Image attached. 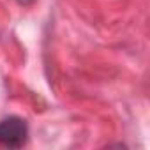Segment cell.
I'll list each match as a JSON object with an SVG mask.
<instances>
[{
	"label": "cell",
	"mask_w": 150,
	"mask_h": 150,
	"mask_svg": "<svg viewBox=\"0 0 150 150\" xmlns=\"http://www.w3.org/2000/svg\"><path fill=\"white\" fill-rule=\"evenodd\" d=\"M28 139V125L20 117H7L0 120V145L9 148H21Z\"/></svg>",
	"instance_id": "obj_1"
},
{
	"label": "cell",
	"mask_w": 150,
	"mask_h": 150,
	"mask_svg": "<svg viewBox=\"0 0 150 150\" xmlns=\"http://www.w3.org/2000/svg\"><path fill=\"white\" fill-rule=\"evenodd\" d=\"M16 2H20V4H23V6H28V4L34 2V0H16Z\"/></svg>",
	"instance_id": "obj_2"
}]
</instances>
